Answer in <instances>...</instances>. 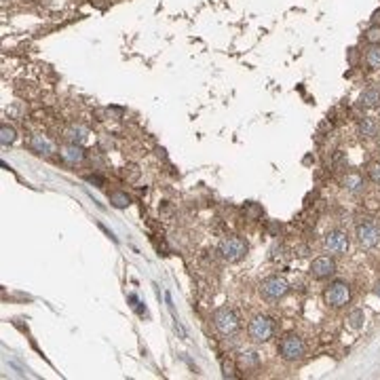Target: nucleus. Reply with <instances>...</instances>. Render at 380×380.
I'll list each match as a JSON object with an SVG mask.
<instances>
[{
  "label": "nucleus",
  "instance_id": "f257e3e1",
  "mask_svg": "<svg viewBox=\"0 0 380 380\" xmlns=\"http://www.w3.org/2000/svg\"><path fill=\"white\" fill-rule=\"evenodd\" d=\"M279 355L285 361H300L306 355V344L298 334H287L279 342Z\"/></svg>",
  "mask_w": 380,
  "mask_h": 380
},
{
  "label": "nucleus",
  "instance_id": "f03ea898",
  "mask_svg": "<svg viewBox=\"0 0 380 380\" xmlns=\"http://www.w3.org/2000/svg\"><path fill=\"white\" fill-rule=\"evenodd\" d=\"M247 334L251 338V342H256V344H262L266 340H271L272 334H274V321L271 319L269 315L253 317V321L249 323V327H247Z\"/></svg>",
  "mask_w": 380,
  "mask_h": 380
},
{
  "label": "nucleus",
  "instance_id": "7ed1b4c3",
  "mask_svg": "<svg viewBox=\"0 0 380 380\" xmlns=\"http://www.w3.org/2000/svg\"><path fill=\"white\" fill-rule=\"evenodd\" d=\"M247 249H249L247 243L241 237H226L220 243V256L226 262H239V260H243L247 256Z\"/></svg>",
  "mask_w": 380,
  "mask_h": 380
},
{
  "label": "nucleus",
  "instance_id": "20e7f679",
  "mask_svg": "<svg viewBox=\"0 0 380 380\" xmlns=\"http://www.w3.org/2000/svg\"><path fill=\"white\" fill-rule=\"evenodd\" d=\"M323 298H326L327 304L334 306V308L347 306L349 300H351V287H349V283H344V281H334V283L327 285Z\"/></svg>",
  "mask_w": 380,
  "mask_h": 380
},
{
  "label": "nucleus",
  "instance_id": "39448f33",
  "mask_svg": "<svg viewBox=\"0 0 380 380\" xmlns=\"http://www.w3.org/2000/svg\"><path fill=\"white\" fill-rule=\"evenodd\" d=\"M349 245L351 241H349L347 232H342V230H332L323 237V249L327 253H334V256H344L349 251Z\"/></svg>",
  "mask_w": 380,
  "mask_h": 380
},
{
  "label": "nucleus",
  "instance_id": "423d86ee",
  "mask_svg": "<svg viewBox=\"0 0 380 380\" xmlns=\"http://www.w3.org/2000/svg\"><path fill=\"white\" fill-rule=\"evenodd\" d=\"M290 290V285H287V281L283 277H269L262 281V285H260V294H262V298L266 300H279L283 298Z\"/></svg>",
  "mask_w": 380,
  "mask_h": 380
},
{
  "label": "nucleus",
  "instance_id": "0eeeda50",
  "mask_svg": "<svg viewBox=\"0 0 380 380\" xmlns=\"http://www.w3.org/2000/svg\"><path fill=\"white\" fill-rule=\"evenodd\" d=\"M214 326L217 332H222V334H232V332H237L239 329V317L230 311V308L226 306H222V308H217V311L214 313Z\"/></svg>",
  "mask_w": 380,
  "mask_h": 380
},
{
  "label": "nucleus",
  "instance_id": "6e6552de",
  "mask_svg": "<svg viewBox=\"0 0 380 380\" xmlns=\"http://www.w3.org/2000/svg\"><path fill=\"white\" fill-rule=\"evenodd\" d=\"M357 241L363 249H372L380 243V228L374 222H361L357 226Z\"/></svg>",
  "mask_w": 380,
  "mask_h": 380
},
{
  "label": "nucleus",
  "instance_id": "1a4fd4ad",
  "mask_svg": "<svg viewBox=\"0 0 380 380\" xmlns=\"http://www.w3.org/2000/svg\"><path fill=\"white\" fill-rule=\"evenodd\" d=\"M334 272H336V262H334L332 258L323 256V258L313 260L311 274H313L315 279H329V277H334Z\"/></svg>",
  "mask_w": 380,
  "mask_h": 380
},
{
  "label": "nucleus",
  "instance_id": "9d476101",
  "mask_svg": "<svg viewBox=\"0 0 380 380\" xmlns=\"http://www.w3.org/2000/svg\"><path fill=\"white\" fill-rule=\"evenodd\" d=\"M59 157L66 161V163L76 165V163H82L84 161V150H82L81 144H68L59 150Z\"/></svg>",
  "mask_w": 380,
  "mask_h": 380
},
{
  "label": "nucleus",
  "instance_id": "9b49d317",
  "mask_svg": "<svg viewBox=\"0 0 380 380\" xmlns=\"http://www.w3.org/2000/svg\"><path fill=\"white\" fill-rule=\"evenodd\" d=\"M342 186L349 190V192H361L363 190V186H365V180H363V175L361 173H357V171H351V173H347L342 178Z\"/></svg>",
  "mask_w": 380,
  "mask_h": 380
},
{
  "label": "nucleus",
  "instance_id": "f8f14e48",
  "mask_svg": "<svg viewBox=\"0 0 380 380\" xmlns=\"http://www.w3.org/2000/svg\"><path fill=\"white\" fill-rule=\"evenodd\" d=\"M30 146H32L36 152H40V154H51V152H55V144H53L47 136H40V133L32 136Z\"/></svg>",
  "mask_w": 380,
  "mask_h": 380
},
{
  "label": "nucleus",
  "instance_id": "ddd939ff",
  "mask_svg": "<svg viewBox=\"0 0 380 380\" xmlns=\"http://www.w3.org/2000/svg\"><path fill=\"white\" fill-rule=\"evenodd\" d=\"M359 108H376L380 106V91L378 89H365L361 95H359L357 102Z\"/></svg>",
  "mask_w": 380,
  "mask_h": 380
},
{
  "label": "nucleus",
  "instance_id": "4468645a",
  "mask_svg": "<svg viewBox=\"0 0 380 380\" xmlns=\"http://www.w3.org/2000/svg\"><path fill=\"white\" fill-rule=\"evenodd\" d=\"M237 363L241 370H256L260 365V357H258V353H253V351H243V353L239 355Z\"/></svg>",
  "mask_w": 380,
  "mask_h": 380
},
{
  "label": "nucleus",
  "instance_id": "2eb2a0df",
  "mask_svg": "<svg viewBox=\"0 0 380 380\" xmlns=\"http://www.w3.org/2000/svg\"><path fill=\"white\" fill-rule=\"evenodd\" d=\"M359 133L363 137H376L378 136V121L374 116H363L359 123Z\"/></svg>",
  "mask_w": 380,
  "mask_h": 380
},
{
  "label": "nucleus",
  "instance_id": "dca6fc26",
  "mask_svg": "<svg viewBox=\"0 0 380 380\" xmlns=\"http://www.w3.org/2000/svg\"><path fill=\"white\" fill-rule=\"evenodd\" d=\"M365 61H368L370 68L380 70V45H372L365 53Z\"/></svg>",
  "mask_w": 380,
  "mask_h": 380
},
{
  "label": "nucleus",
  "instance_id": "f3484780",
  "mask_svg": "<svg viewBox=\"0 0 380 380\" xmlns=\"http://www.w3.org/2000/svg\"><path fill=\"white\" fill-rule=\"evenodd\" d=\"M110 203L114 205L116 209H125V207H129V203L131 199L127 196L125 192H110Z\"/></svg>",
  "mask_w": 380,
  "mask_h": 380
},
{
  "label": "nucleus",
  "instance_id": "a211bd4d",
  "mask_svg": "<svg viewBox=\"0 0 380 380\" xmlns=\"http://www.w3.org/2000/svg\"><path fill=\"white\" fill-rule=\"evenodd\" d=\"M0 142H2V146H9V144L15 142V129L9 125L0 127Z\"/></svg>",
  "mask_w": 380,
  "mask_h": 380
},
{
  "label": "nucleus",
  "instance_id": "6ab92c4d",
  "mask_svg": "<svg viewBox=\"0 0 380 380\" xmlns=\"http://www.w3.org/2000/svg\"><path fill=\"white\" fill-rule=\"evenodd\" d=\"M66 137L72 144H81L84 139V129H82V127H70V129L66 131Z\"/></svg>",
  "mask_w": 380,
  "mask_h": 380
},
{
  "label": "nucleus",
  "instance_id": "aec40b11",
  "mask_svg": "<svg viewBox=\"0 0 380 380\" xmlns=\"http://www.w3.org/2000/svg\"><path fill=\"white\" fill-rule=\"evenodd\" d=\"M363 321H365V317H363V311L361 308H355L353 313L349 315V326L353 327V329H359L363 326Z\"/></svg>",
  "mask_w": 380,
  "mask_h": 380
},
{
  "label": "nucleus",
  "instance_id": "412c9836",
  "mask_svg": "<svg viewBox=\"0 0 380 380\" xmlns=\"http://www.w3.org/2000/svg\"><path fill=\"white\" fill-rule=\"evenodd\" d=\"M365 40L370 45H380V26H372L368 32H365Z\"/></svg>",
  "mask_w": 380,
  "mask_h": 380
},
{
  "label": "nucleus",
  "instance_id": "4be33fe9",
  "mask_svg": "<svg viewBox=\"0 0 380 380\" xmlns=\"http://www.w3.org/2000/svg\"><path fill=\"white\" fill-rule=\"evenodd\" d=\"M245 214H247V216L251 217V220H256V217L262 216V209H260V207L256 205V203H249V205L245 207Z\"/></svg>",
  "mask_w": 380,
  "mask_h": 380
},
{
  "label": "nucleus",
  "instance_id": "5701e85b",
  "mask_svg": "<svg viewBox=\"0 0 380 380\" xmlns=\"http://www.w3.org/2000/svg\"><path fill=\"white\" fill-rule=\"evenodd\" d=\"M368 171H370L372 182H376V184H380V161H378V163H372Z\"/></svg>",
  "mask_w": 380,
  "mask_h": 380
},
{
  "label": "nucleus",
  "instance_id": "b1692460",
  "mask_svg": "<svg viewBox=\"0 0 380 380\" xmlns=\"http://www.w3.org/2000/svg\"><path fill=\"white\" fill-rule=\"evenodd\" d=\"M222 368H224V376H230V378H232V376H235V372H232V368H230V365H228V363H224V365H222Z\"/></svg>",
  "mask_w": 380,
  "mask_h": 380
},
{
  "label": "nucleus",
  "instance_id": "393cba45",
  "mask_svg": "<svg viewBox=\"0 0 380 380\" xmlns=\"http://www.w3.org/2000/svg\"><path fill=\"white\" fill-rule=\"evenodd\" d=\"M372 21H374V26H380V11L374 13V17H372Z\"/></svg>",
  "mask_w": 380,
  "mask_h": 380
},
{
  "label": "nucleus",
  "instance_id": "a878e982",
  "mask_svg": "<svg viewBox=\"0 0 380 380\" xmlns=\"http://www.w3.org/2000/svg\"><path fill=\"white\" fill-rule=\"evenodd\" d=\"M376 294H378V296H380V283H378V287H376Z\"/></svg>",
  "mask_w": 380,
  "mask_h": 380
},
{
  "label": "nucleus",
  "instance_id": "bb28decb",
  "mask_svg": "<svg viewBox=\"0 0 380 380\" xmlns=\"http://www.w3.org/2000/svg\"><path fill=\"white\" fill-rule=\"evenodd\" d=\"M378 146H380V144H378Z\"/></svg>",
  "mask_w": 380,
  "mask_h": 380
}]
</instances>
